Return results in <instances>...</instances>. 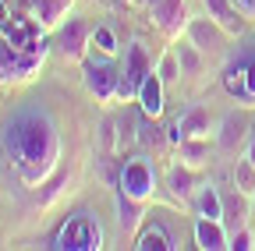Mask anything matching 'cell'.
Returning <instances> with one entry per match:
<instances>
[{"instance_id":"1","label":"cell","mask_w":255,"mask_h":251,"mask_svg":"<svg viewBox=\"0 0 255 251\" xmlns=\"http://www.w3.org/2000/svg\"><path fill=\"white\" fill-rule=\"evenodd\" d=\"M4 152L25 187H39L57 173L60 163V128L46 106H21L0 131Z\"/></svg>"},{"instance_id":"2","label":"cell","mask_w":255,"mask_h":251,"mask_svg":"<svg viewBox=\"0 0 255 251\" xmlns=\"http://www.w3.org/2000/svg\"><path fill=\"white\" fill-rule=\"evenodd\" d=\"M82 82L89 88V96H96V103H121V64H114V57L103 53H89L82 60Z\"/></svg>"},{"instance_id":"3","label":"cell","mask_w":255,"mask_h":251,"mask_svg":"<svg viewBox=\"0 0 255 251\" xmlns=\"http://www.w3.org/2000/svg\"><path fill=\"white\" fill-rule=\"evenodd\" d=\"M53 248L57 251H100L103 248V223L92 212H75L60 223Z\"/></svg>"},{"instance_id":"4","label":"cell","mask_w":255,"mask_h":251,"mask_svg":"<svg viewBox=\"0 0 255 251\" xmlns=\"http://www.w3.org/2000/svg\"><path fill=\"white\" fill-rule=\"evenodd\" d=\"M43 32H46V28L32 18V14H11V18L0 21V36H4L14 50L46 60V36Z\"/></svg>"},{"instance_id":"5","label":"cell","mask_w":255,"mask_h":251,"mask_svg":"<svg viewBox=\"0 0 255 251\" xmlns=\"http://www.w3.org/2000/svg\"><path fill=\"white\" fill-rule=\"evenodd\" d=\"M159 187V173L152 167V160H145V156H135V160H128L121 167V177H117V191L135 198V202H149L156 195Z\"/></svg>"},{"instance_id":"6","label":"cell","mask_w":255,"mask_h":251,"mask_svg":"<svg viewBox=\"0 0 255 251\" xmlns=\"http://www.w3.org/2000/svg\"><path fill=\"white\" fill-rule=\"evenodd\" d=\"M152 71V60L149 53L142 50V43H131L124 50V64H121V103H135L142 82L149 78Z\"/></svg>"},{"instance_id":"7","label":"cell","mask_w":255,"mask_h":251,"mask_svg":"<svg viewBox=\"0 0 255 251\" xmlns=\"http://www.w3.org/2000/svg\"><path fill=\"white\" fill-rule=\"evenodd\" d=\"M149 18L170 43H177L181 32H188V21H191L184 0H149Z\"/></svg>"},{"instance_id":"8","label":"cell","mask_w":255,"mask_h":251,"mask_svg":"<svg viewBox=\"0 0 255 251\" xmlns=\"http://www.w3.org/2000/svg\"><path fill=\"white\" fill-rule=\"evenodd\" d=\"M57 46L64 53V60H82L92 53V25L82 18H64L57 25Z\"/></svg>"},{"instance_id":"9","label":"cell","mask_w":255,"mask_h":251,"mask_svg":"<svg viewBox=\"0 0 255 251\" xmlns=\"http://www.w3.org/2000/svg\"><path fill=\"white\" fill-rule=\"evenodd\" d=\"M43 57H28L21 50H14L4 36H0V85H18V82H28L32 75L39 71Z\"/></svg>"},{"instance_id":"10","label":"cell","mask_w":255,"mask_h":251,"mask_svg":"<svg viewBox=\"0 0 255 251\" xmlns=\"http://www.w3.org/2000/svg\"><path fill=\"white\" fill-rule=\"evenodd\" d=\"M252 142V124L245 113L231 110L227 117L220 120V131H216V152L220 156H238L241 149H248Z\"/></svg>"},{"instance_id":"11","label":"cell","mask_w":255,"mask_h":251,"mask_svg":"<svg viewBox=\"0 0 255 251\" xmlns=\"http://www.w3.org/2000/svg\"><path fill=\"white\" fill-rule=\"evenodd\" d=\"M213 135V117L206 106H188L177 124L170 128V142H184V138H209Z\"/></svg>"},{"instance_id":"12","label":"cell","mask_w":255,"mask_h":251,"mask_svg":"<svg viewBox=\"0 0 255 251\" xmlns=\"http://www.w3.org/2000/svg\"><path fill=\"white\" fill-rule=\"evenodd\" d=\"M202 7H206V14H209L231 39H238V36L245 32V14H241V7L234 4V0H202Z\"/></svg>"},{"instance_id":"13","label":"cell","mask_w":255,"mask_h":251,"mask_svg":"<svg viewBox=\"0 0 255 251\" xmlns=\"http://www.w3.org/2000/svg\"><path fill=\"white\" fill-rule=\"evenodd\" d=\"M188 39L195 43L202 53H216V50H223V43H227V32L206 14V18H191L188 21Z\"/></svg>"},{"instance_id":"14","label":"cell","mask_w":255,"mask_h":251,"mask_svg":"<svg viewBox=\"0 0 255 251\" xmlns=\"http://www.w3.org/2000/svg\"><path fill=\"white\" fill-rule=\"evenodd\" d=\"M248 216H252V198L241 195L238 187H231V191H223V227H227V234H238L248 227Z\"/></svg>"},{"instance_id":"15","label":"cell","mask_w":255,"mask_h":251,"mask_svg":"<svg viewBox=\"0 0 255 251\" xmlns=\"http://www.w3.org/2000/svg\"><path fill=\"white\" fill-rule=\"evenodd\" d=\"M199 173H202V170H191V167H184V163H174V167L167 170V187H170V195H174L177 202H191V198L199 195V187H202Z\"/></svg>"},{"instance_id":"16","label":"cell","mask_w":255,"mask_h":251,"mask_svg":"<svg viewBox=\"0 0 255 251\" xmlns=\"http://www.w3.org/2000/svg\"><path fill=\"white\" fill-rule=\"evenodd\" d=\"M195 244L202 251H223L231 244V234L223 227V219H209V216H199L195 219Z\"/></svg>"},{"instance_id":"17","label":"cell","mask_w":255,"mask_h":251,"mask_svg":"<svg viewBox=\"0 0 255 251\" xmlns=\"http://www.w3.org/2000/svg\"><path fill=\"white\" fill-rule=\"evenodd\" d=\"M71 4H75V0H28V14L50 32V28H57L64 18H68Z\"/></svg>"},{"instance_id":"18","label":"cell","mask_w":255,"mask_h":251,"mask_svg":"<svg viewBox=\"0 0 255 251\" xmlns=\"http://www.w3.org/2000/svg\"><path fill=\"white\" fill-rule=\"evenodd\" d=\"M209 160H213L209 138H184V142H177V163H184L191 170H206Z\"/></svg>"},{"instance_id":"19","label":"cell","mask_w":255,"mask_h":251,"mask_svg":"<svg viewBox=\"0 0 255 251\" xmlns=\"http://www.w3.org/2000/svg\"><path fill=\"white\" fill-rule=\"evenodd\" d=\"M135 251H170V248H177L174 244V237L167 234V227L163 223H142V230H138V237H135V244H131Z\"/></svg>"},{"instance_id":"20","label":"cell","mask_w":255,"mask_h":251,"mask_svg":"<svg viewBox=\"0 0 255 251\" xmlns=\"http://www.w3.org/2000/svg\"><path fill=\"white\" fill-rule=\"evenodd\" d=\"M135 103L142 106V113H145V117H159V113H163V82H159V75H156V71H149V78L142 82Z\"/></svg>"},{"instance_id":"21","label":"cell","mask_w":255,"mask_h":251,"mask_svg":"<svg viewBox=\"0 0 255 251\" xmlns=\"http://www.w3.org/2000/svg\"><path fill=\"white\" fill-rule=\"evenodd\" d=\"M167 131L163 128H159V117H138V124H135V142L142 145V149H152V152H159V149H163L167 145Z\"/></svg>"},{"instance_id":"22","label":"cell","mask_w":255,"mask_h":251,"mask_svg":"<svg viewBox=\"0 0 255 251\" xmlns=\"http://www.w3.org/2000/svg\"><path fill=\"white\" fill-rule=\"evenodd\" d=\"M195 202V212L199 216H209V219H223V191H216L213 184H202L199 195L191 198Z\"/></svg>"},{"instance_id":"23","label":"cell","mask_w":255,"mask_h":251,"mask_svg":"<svg viewBox=\"0 0 255 251\" xmlns=\"http://www.w3.org/2000/svg\"><path fill=\"white\" fill-rule=\"evenodd\" d=\"M142 209L145 202H135L117 191V219H121V230H138L142 227Z\"/></svg>"},{"instance_id":"24","label":"cell","mask_w":255,"mask_h":251,"mask_svg":"<svg viewBox=\"0 0 255 251\" xmlns=\"http://www.w3.org/2000/svg\"><path fill=\"white\" fill-rule=\"evenodd\" d=\"M177 60H181V71H184V75H202L206 53L188 39V43H181V46H177Z\"/></svg>"},{"instance_id":"25","label":"cell","mask_w":255,"mask_h":251,"mask_svg":"<svg viewBox=\"0 0 255 251\" xmlns=\"http://www.w3.org/2000/svg\"><path fill=\"white\" fill-rule=\"evenodd\" d=\"M92 53H103V57H117L121 53V43H117L110 25H96L92 28Z\"/></svg>"},{"instance_id":"26","label":"cell","mask_w":255,"mask_h":251,"mask_svg":"<svg viewBox=\"0 0 255 251\" xmlns=\"http://www.w3.org/2000/svg\"><path fill=\"white\" fill-rule=\"evenodd\" d=\"M234 187L241 195H248V198L255 195V163L248 160V156H241L238 167H234Z\"/></svg>"},{"instance_id":"27","label":"cell","mask_w":255,"mask_h":251,"mask_svg":"<svg viewBox=\"0 0 255 251\" xmlns=\"http://www.w3.org/2000/svg\"><path fill=\"white\" fill-rule=\"evenodd\" d=\"M152 71L159 75V82H163V85L181 82V75H184V71H181V60H177V53H174V50H167L163 57H159V64H156Z\"/></svg>"},{"instance_id":"28","label":"cell","mask_w":255,"mask_h":251,"mask_svg":"<svg viewBox=\"0 0 255 251\" xmlns=\"http://www.w3.org/2000/svg\"><path fill=\"white\" fill-rule=\"evenodd\" d=\"M100 152L103 156H114L117 152V124L114 120H103L100 124Z\"/></svg>"},{"instance_id":"29","label":"cell","mask_w":255,"mask_h":251,"mask_svg":"<svg viewBox=\"0 0 255 251\" xmlns=\"http://www.w3.org/2000/svg\"><path fill=\"white\" fill-rule=\"evenodd\" d=\"M241 106H245V110L255 106V60H248V64H245V99H241Z\"/></svg>"},{"instance_id":"30","label":"cell","mask_w":255,"mask_h":251,"mask_svg":"<svg viewBox=\"0 0 255 251\" xmlns=\"http://www.w3.org/2000/svg\"><path fill=\"white\" fill-rule=\"evenodd\" d=\"M231 251H248V248H255L252 244V234H248V227L245 230H238V234H231V244H227Z\"/></svg>"},{"instance_id":"31","label":"cell","mask_w":255,"mask_h":251,"mask_svg":"<svg viewBox=\"0 0 255 251\" xmlns=\"http://www.w3.org/2000/svg\"><path fill=\"white\" fill-rule=\"evenodd\" d=\"M234 4L241 7V14H245V18H252V21H255V0H234Z\"/></svg>"},{"instance_id":"32","label":"cell","mask_w":255,"mask_h":251,"mask_svg":"<svg viewBox=\"0 0 255 251\" xmlns=\"http://www.w3.org/2000/svg\"><path fill=\"white\" fill-rule=\"evenodd\" d=\"M245 156H248V160H252V163H255V138H252V142H248V149H245Z\"/></svg>"},{"instance_id":"33","label":"cell","mask_w":255,"mask_h":251,"mask_svg":"<svg viewBox=\"0 0 255 251\" xmlns=\"http://www.w3.org/2000/svg\"><path fill=\"white\" fill-rule=\"evenodd\" d=\"M252 216H255V195H252Z\"/></svg>"}]
</instances>
